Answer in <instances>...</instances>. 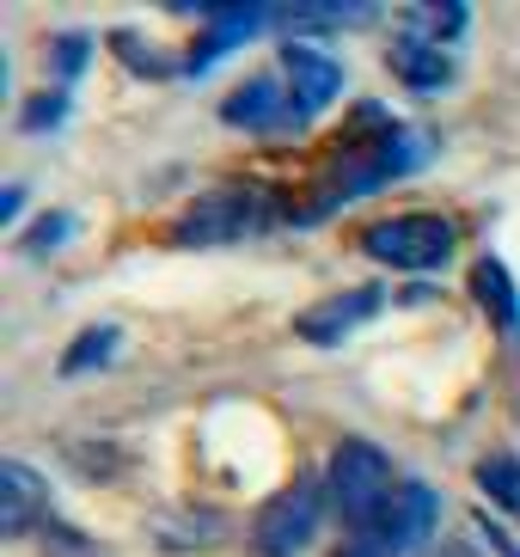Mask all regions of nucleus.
<instances>
[{"instance_id": "0eeeda50", "label": "nucleus", "mask_w": 520, "mask_h": 557, "mask_svg": "<svg viewBox=\"0 0 520 557\" xmlns=\"http://www.w3.org/2000/svg\"><path fill=\"white\" fill-rule=\"evenodd\" d=\"M276 74H282V86H288L294 129H307L312 116L343 92V62H337V55H325V50H312V44H282Z\"/></svg>"}, {"instance_id": "f3484780", "label": "nucleus", "mask_w": 520, "mask_h": 557, "mask_svg": "<svg viewBox=\"0 0 520 557\" xmlns=\"http://www.w3.org/2000/svg\"><path fill=\"white\" fill-rule=\"evenodd\" d=\"M478 484H484V496H496V508H515L520 515V459H484Z\"/></svg>"}, {"instance_id": "20e7f679", "label": "nucleus", "mask_w": 520, "mask_h": 557, "mask_svg": "<svg viewBox=\"0 0 520 557\" xmlns=\"http://www.w3.org/2000/svg\"><path fill=\"white\" fill-rule=\"evenodd\" d=\"M435 521H441V496L429 484H417V478H405V491L392 496L374 521L349 527V540H343L337 557H410L435 533Z\"/></svg>"}, {"instance_id": "4468645a", "label": "nucleus", "mask_w": 520, "mask_h": 557, "mask_svg": "<svg viewBox=\"0 0 520 557\" xmlns=\"http://www.w3.org/2000/svg\"><path fill=\"white\" fill-rule=\"evenodd\" d=\"M361 18H374V7H276L270 25H282L288 44H307L312 32H343V25H361Z\"/></svg>"}, {"instance_id": "ddd939ff", "label": "nucleus", "mask_w": 520, "mask_h": 557, "mask_svg": "<svg viewBox=\"0 0 520 557\" xmlns=\"http://www.w3.org/2000/svg\"><path fill=\"white\" fill-rule=\"evenodd\" d=\"M466 25H472V7H405L398 13V37H423V44H435V50H447V44H459L466 37Z\"/></svg>"}, {"instance_id": "dca6fc26", "label": "nucleus", "mask_w": 520, "mask_h": 557, "mask_svg": "<svg viewBox=\"0 0 520 557\" xmlns=\"http://www.w3.org/2000/svg\"><path fill=\"white\" fill-rule=\"evenodd\" d=\"M111 356H116V331L92 325V331H81V344L62 356V374H86V368H98V361H111Z\"/></svg>"}, {"instance_id": "1a4fd4ad", "label": "nucleus", "mask_w": 520, "mask_h": 557, "mask_svg": "<svg viewBox=\"0 0 520 557\" xmlns=\"http://www.w3.org/2000/svg\"><path fill=\"white\" fill-rule=\"evenodd\" d=\"M374 312H380V288H343V295H325L319 307L300 312V319H294V331H300L307 344L331 349V344H343L349 331L368 325Z\"/></svg>"}, {"instance_id": "39448f33", "label": "nucleus", "mask_w": 520, "mask_h": 557, "mask_svg": "<svg viewBox=\"0 0 520 557\" xmlns=\"http://www.w3.org/2000/svg\"><path fill=\"white\" fill-rule=\"evenodd\" d=\"M356 246L374 263H386V270H441L459 246V227L447 221V214H429V209L386 214V221H374V227L356 233Z\"/></svg>"}, {"instance_id": "f8f14e48", "label": "nucleus", "mask_w": 520, "mask_h": 557, "mask_svg": "<svg viewBox=\"0 0 520 557\" xmlns=\"http://www.w3.org/2000/svg\"><path fill=\"white\" fill-rule=\"evenodd\" d=\"M392 74L410 86V92H423V99H435V92H447L454 86V55L435 50V44H423V37H398L386 50Z\"/></svg>"}, {"instance_id": "aec40b11", "label": "nucleus", "mask_w": 520, "mask_h": 557, "mask_svg": "<svg viewBox=\"0 0 520 557\" xmlns=\"http://www.w3.org/2000/svg\"><path fill=\"white\" fill-rule=\"evenodd\" d=\"M18 209H25V190H18V184H7V197H0V221H13Z\"/></svg>"}, {"instance_id": "423d86ee", "label": "nucleus", "mask_w": 520, "mask_h": 557, "mask_svg": "<svg viewBox=\"0 0 520 557\" xmlns=\"http://www.w3.org/2000/svg\"><path fill=\"white\" fill-rule=\"evenodd\" d=\"M325 503H331L325 478L300 472L294 484H282V491L251 515V552L258 557H300L312 545V533H319Z\"/></svg>"}, {"instance_id": "6ab92c4d", "label": "nucleus", "mask_w": 520, "mask_h": 557, "mask_svg": "<svg viewBox=\"0 0 520 557\" xmlns=\"http://www.w3.org/2000/svg\"><path fill=\"white\" fill-rule=\"evenodd\" d=\"M67 116V92H44V99L25 111V129H49V123H62Z\"/></svg>"}, {"instance_id": "f03ea898", "label": "nucleus", "mask_w": 520, "mask_h": 557, "mask_svg": "<svg viewBox=\"0 0 520 557\" xmlns=\"http://www.w3.org/2000/svg\"><path fill=\"white\" fill-rule=\"evenodd\" d=\"M270 227H276L270 190H258V184H221V190H202L172 221V239L178 246H239V239H258Z\"/></svg>"}, {"instance_id": "7ed1b4c3", "label": "nucleus", "mask_w": 520, "mask_h": 557, "mask_svg": "<svg viewBox=\"0 0 520 557\" xmlns=\"http://www.w3.org/2000/svg\"><path fill=\"white\" fill-rule=\"evenodd\" d=\"M325 491H331V503H337L343 527H361L405 491V478H398V466H392L386 447L349 435V442L331 454V466H325Z\"/></svg>"}, {"instance_id": "9b49d317", "label": "nucleus", "mask_w": 520, "mask_h": 557, "mask_svg": "<svg viewBox=\"0 0 520 557\" xmlns=\"http://www.w3.org/2000/svg\"><path fill=\"white\" fill-rule=\"evenodd\" d=\"M202 25H209V32L196 37V50H190V62H184V74H209L221 55H233L239 44H251V32H263V25H270V13H263V7H209V13H202Z\"/></svg>"}, {"instance_id": "2eb2a0df", "label": "nucleus", "mask_w": 520, "mask_h": 557, "mask_svg": "<svg viewBox=\"0 0 520 557\" xmlns=\"http://www.w3.org/2000/svg\"><path fill=\"white\" fill-rule=\"evenodd\" d=\"M472 288H478V300H484V312L496 319L503 331H520V300H515V276H508L496 258H478V270H472Z\"/></svg>"}, {"instance_id": "6e6552de", "label": "nucleus", "mask_w": 520, "mask_h": 557, "mask_svg": "<svg viewBox=\"0 0 520 557\" xmlns=\"http://www.w3.org/2000/svg\"><path fill=\"white\" fill-rule=\"evenodd\" d=\"M49 521V478L25 459L0 466V533L7 540H32L37 527Z\"/></svg>"}, {"instance_id": "a211bd4d", "label": "nucleus", "mask_w": 520, "mask_h": 557, "mask_svg": "<svg viewBox=\"0 0 520 557\" xmlns=\"http://www.w3.org/2000/svg\"><path fill=\"white\" fill-rule=\"evenodd\" d=\"M67 233H74V214H44V221L32 227V239H25V246H32V251H49V246H62Z\"/></svg>"}, {"instance_id": "f257e3e1", "label": "nucleus", "mask_w": 520, "mask_h": 557, "mask_svg": "<svg viewBox=\"0 0 520 557\" xmlns=\"http://www.w3.org/2000/svg\"><path fill=\"white\" fill-rule=\"evenodd\" d=\"M429 153H435L429 129H410V123H386V129H380V135H368V141H356V135H349V153H343V160L331 165L325 178L312 184L319 197H312L307 209H300V221H319V214L343 209V202L374 197L380 184L410 178L417 165H429Z\"/></svg>"}, {"instance_id": "9d476101", "label": "nucleus", "mask_w": 520, "mask_h": 557, "mask_svg": "<svg viewBox=\"0 0 520 557\" xmlns=\"http://www.w3.org/2000/svg\"><path fill=\"white\" fill-rule=\"evenodd\" d=\"M221 116H227L233 129H258V135L294 129V111H288V86H282V74L270 67V74H258V81H245L239 92H227Z\"/></svg>"}]
</instances>
